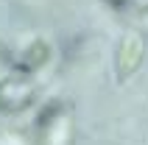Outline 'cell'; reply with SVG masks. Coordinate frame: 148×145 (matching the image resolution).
Instances as JSON below:
<instances>
[{
  "mask_svg": "<svg viewBox=\"0 0 148 145\" xmlns=\"http://www.w3.org/2000/svg\"><path fill=\"white\" fill-rule=\"evenodd\" d=\"M48 56H50V48H48V45H45V42H34L31 48L20 56V62H17V72H20V78H28L34 70H39V67L48 62Z\"/></svg>",
  "mask_w": 148,
  "mask_h": 145,
  "instance_id": "cell-1",
  "label": "cell"
},
{
  "mask_svg": "<svg viewBox=\"0 0 148 145\" xmlns=\"http://www.w3.org/2000/svg\"><path fill=\"white\" fill-rule=\"evenodd\" d=\"M59 112H62V106H59V103H48V106H45V109L39 112V117H36V129H42V131H45V129L50 126V120H53Z\"/></svg>",
  "mask_w": 148,
  "mask_h": 145,
  "instance_id": "cell-2",
  "label": "cell"
},
{
  "mask_svg": "<svg viewBox=\"0 0 148 145\" xmlns=\"http://www.w3.org/2000/svg\"><path fill=\"white\" fill-rule=\"evenodd\" d=\"M109 3H112L115 8H123V6H126V0H109Z\"/></svg>",
  "mask_w": 148,
  "mask_h": 145,
  "instance_id": "cell-3",
  "label": "cell"
}]
</instances>
